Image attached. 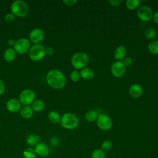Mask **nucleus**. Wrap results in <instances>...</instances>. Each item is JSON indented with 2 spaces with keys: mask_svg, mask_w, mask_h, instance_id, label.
Here are the masks:
<instances>
[{
  "mask_svg": "<svg viewBox=\"0 0 158 158\" xmlns=\"http://www.w3.org/2000/svg\"><path fill=\"white\" fill-rule=\"evenodd\" d=\"M46 80L48 85L56 89L63 88L66 84V79L64 74L57 69L50 70L46 74Z\"/></svg>",
  "mask_w": 158,
  "mask_h": 158,
  "instance_id": "f257e3e1",
  "label": "nucleus"
},
{
  "mask_svg": "<svg viewBox=\"0 0 158 158\" xmlns=\"http://www.w3.org/2000/svg\"><path fill=\"white\" fill-rule=\"evenodd\" d=\"M71 64L75 70L86 67L89 62L88 55L84 52H77L71 58Z\"/></svg>",
  "mask_w": 158,
  "mask_h": 158,
  "instance_id": "f03ea898",
  "label": "nucleus"
},
{
  "mask_svg": "<svg viewBox=\"0 0 158 158\" xmlns=\"http://www.w3.org/2000/svg\"><path fill=\"white\" fill-rule=\"evenodd\" d=\"M60 123L65 129L74 130L78 127L79 120L77 115L74 114L72 112H65L61 117Z\"/></svg>",
  "mask_w": 158,
  "mask_h": 158,
  "instance_id": "7ed1b4c3",
  "label": "nucleus"
},
{
  "mask_svg": "<svg viewBox=\"0 0 158 158\" xmlns=\"http://www.w3.org/2000/svg\"><path fill=\"white\" fill-rule=\"evenodd\" d=\"M11 12L17 17H24L29 12V8L27 3L22 0L14 1L10 6Z\"/></svg>",
  "mask_w": 158,
  "mask_h": 158,
  "instance_id": "20e7f679",
  "label": "nucleus"
},
{
  "mask_svg": "<svg viewBox=\"0 0 158 158\" xmlns=\"http://www.w3.org/2000/svg\"><path fill=\"white\" fill-rule=\"evenodd\" d=\"M45 49L44 46L41 44H34L28 51L30 59L34 62L41 60L46 55Z\"/></svg>",
  "mask_w": 158,
  "mask_h": 158,
  "instance_id": "39448f33",
  "label": "nucleus"
},
{
  "mask_svg": "<svg viewBox=\"0 0 158 158\" xmlns=\"http://www.w3.org/2000/svg\"><path fill=\"white\" fill-rule=\"evenodd\" d=\"M31 48V43L29 40L25 38H22L15 41L14 46V49L19 54H24L29 51Z\"/></svg>",
  "mask_w": 158,
  "mask_h": 158,
  "instance_id": "423d86ee",
  "label": "nucleus"
},
{
  "mask_svg": "<svg viewBox=\"0 0 158 158\" xmlns=\"http://www.w3.org/2000/svg\"><path fill=\"white\" fill-rule=\"evenodd\" d=\"M96 121L98 128L104 131L110 130L112 126V120L110 117L103 113L98 115Z\"/></svg>",
  "mask_w": 158,
  "mask_h": 158,
  "instance_id": "0eeeda50",
  "label": "nucleus"
},
{
  "mask_svg": "<svg viewBox=\"0 0 158 158\" xmlns=\"http://www.w3.org/2000/svg\"><path fill=\"white\" fill-rule=\"evenodd\" d=\"M35 99V92L30 89H25L19 94V101L24 106H29L32 104Z\"/></svg>",
  "mask_w": 158,
  "mask_h": 158,
  "instance_id": "6e6552de",
  "label": "nucleus"
},
{
  "mask_svg": "<svg viewBox=\"0 0 158 158\" xmlns=\"http://www.w3.org/2000/svg\"><path fill=\"white\" fill-rule=\"evenodd\" d=\"M136 14L138 19L144 22H149L152 19V10L151 8L148 6H141L139 7Z\"/></svg>",
  "mask_w": 158,
  "mask_h": 158,
  "instance_id": "1a4fd4ad",
  "label": "nucleus"
},
{
  "mask_svg": "<svg viewBox=\"0 0 158 158\" xmlns=\"http://www.w3.org/2000/svg\"><path fill=\"white\" fill-rule=\"evenodd\" d=\"M126 67L122 61L116 60L110 67V72L112 75L115 78H120L122 77L126 70Z\"/></svg>",
  "mask_w": 158,
  "mask_h": 158,
  "instance_id": "9d476101",
  "label": "nucleus"
},
{
  "mask_svg": "<svg viewBox=\"0 0 158 158\" xmlns=\"http://www.w3.org/2000/svg\"><path fill=\"white\" fill-rule=\"evenodd\" d=\"M44 33L43 30L40 28H35L31 30L29 34L30 41L34 44H40L44 40Z\"/></svg>",
  "mask_w": 158,
  "mask_h": 158,
  "instance_id": "9b49d317",
  "label": "nucleus"
},
{
  "mask_svg": "<svg viewBox=\"0 0 158 158\" xmlns=\"http://www.w3.org/2000/svg\"><path fill=\"white\" fill-rule=\"evenodd\" d=\"M21 105L20 101L17 99L12 98L6 102V108L8 111L12 113H15L21 109Z\"/></svg>",
  "mask_w": 158,
  "mask_h": 158,
  "instance_id": "f8f14e48",
  "label": "nucleus"
},
{
  "mask_svg": "<svg viewBox=\"0 0 158 158\" xmlns=\"http://www.w3.org/2000/svg\"><path fill=\"white\" fill-rule=\"evenodd\" d=\"M35 150L36 155L40 157H46L49 154V149L48 145L41 141L35 146Z\"/></svg>",
  "mask_w": 158,
  "mask_h": 158,
  "instance_id": "ddd939ff",
  "label": "nucleus"
},
{
  "mask_svg": "<svg viewBox=\"0 0 158 158\" xmlns=\"http://www.w3.org/2000/svg\"><path fill=\"white\" fill-rule=\"evenodd\" d=\"M143 88L138 83H134L131 85L128 89V93L130 96L133 98H138L143 94Z\"/></svg>",
  "mask_w": 158,
  "mask_h": 158,
  "instance_id": "4468645a",
  "label": "nucleus"
},
{
  "mask_svg": "<svg viewBox=\"0 0 158 158\" xmlns=\"http://www.w3.org/2000/svg\"><path fill=\"white\" fill-rule=\"evenodd\" d=\"M127 54V49L123 45L118 46L114 50V58L117 60L122 61V60L124 59L126 57Z\"/></svg>",
  "mask_w": 158,
  "mask_h": 158,
  "instance_id": "2eb2a0df",
  "label": "nucleus"
},
{
  "mask_svg": "<svg viewBox=\"0 0 158 158\" xmlns=\"http://www.w3.org/2000/svg\"><path fill=\"white\" fill-rule=\"evenodd\" d=\"M80 74L81 78H82L83 79L86 80H89L94 77V72L90 67H86L80 70Z\"/></svg>",
  "mask_w": 158,
  "mask_h": 158,
  "instance_id": "dca6fc26",
  "label": "nucleus"
},
{
  "mask_svg": "<svg viewBox=\"0 0 158 158\" xmlns=\"http://www.w3.org/2000/svg\"><path fill=\"white\" fill-rule=\"evenodd\" d=\"M16 56H17V52L14 49V48H7L4 51L3 54L4 59L8 62H10L14 60L16 58Z\"/></svg>",
  "mask_w": 158,
  "mask_h": 158,
  "instance_id": "f3484780",
  "label": "nucleus"
},
{
  "mask_svg": "<svg viewBox=\"0 0 158 158\" xmlns=\"http://www.w3.org/2000/svg\"><path fill=\"white\" fill-rule=\"evenodd\" d=\"M20 114L22 118L25 119H29L33 116V110L31 107L29 106H24L21 107V109L20 110Z\"/></svg>",
  "mask_w": 158,
  "mask_h": 158,
  "instance_id": "a211bd4d",
  "label": "nucleus"
},
{
  "mask_svg": "<svg viewBox=\"0 0 158 158\" xmlns=\"http://www.w3.org/2000/svg\"><path fill=\"white\" fill-rule=\"evenodd\" d=\"M48 120L54 124H58L60 122V116L59 112L56 110H52L48 113Z\"/></svg>",
  "mask_w": 158,
  "mask_h": 158,
  "instance_id": "6ab92c4d",
  "label": "nucleus"
},
{
  "mask_svg": "<svg viewBox=\"0 0 158 158\" xmlns=\"http://www.w3.org/2000/svg\"><path fill=\"white\" fill-rule=\"evenodd\" d=\"M27 143L31 146H35L38 143L41 142V138L36 135H29L27 138Z\"/></svg>",
  "mask_w": 158,
  "mask_h": 158,
  "instance_id": "aec40b11",
  "label": "nucleus"
},
{
  "mask_svg": "<svg viewBox=\"0 0 158 158\" xmlns=\"http://www.w3.org/2000/svg\"><path fill=\"white\" fill-rule=\"evenodd\" d=\"M31 108L33 110V112H40L42 111L44 108V102L41 99H36L33 101L32 103Z\"/></svg>",
  "mask_w": 158,
  "mask_h": 158,
  "instance_id": "412c9836",
  "label": "nucleus"
},
{
  "mask_svg": "<svg viewBox=\"0 0 158 158\" xmlns=\"http://www.w3.org/2000/svg\"><path fill=\"white\" fill-rule=\"evenodd\" d=\"M98 117V114L96 110H89L86 112L85 115V118L86 120L89 122H93L96 120Z\"/></svg>",
  "mask_w": 158,
  "mask_h": 158,
  "instance_id": "4be33fe9",
  "label": "nucleus"
},
{
  "mask_svg": "<svg viewBox=\"0 0 158 158\" xmlns=\"http://www.w3.org/2000/svg\"><path fill=\"white\" fill-rule=\"evenodd\" d=\"M148 49L151 54L158 55V40L151 41L148 46Z\"/></svg>",
  "mask_w": 158,
  "mask_h": 158,
  "instance_id": "5701e85b",
  "label": "nucleus"
},
{
  "mask_svg": "<svg viewBox=\"0 0 158 158\" xmlns=\"http://www.w3.org/2000/svg\"><path fill=\"white\" fill-rule=\"evenodd\" d=\"M139 4L140 1L139 0H127L125 2L127 8L130 10H133L137 9Z\"/></svg>",
  "mask_w": 158,
  "mask_h": 158,
  "instance_id": "b1692460",
  "label": "nucleus"
},
{
  "mask_svg": "<svg viewBox=\"0 0 158 158\" xmlns=\"http://www.w3.org/2000/svg\"><path fill=\"white\" fill-rule=\"evenodd\" d=\"M23 156L24 158H35L36 156L35 148H27L23 151Z\"/></svg>",
  "mask_w": 158,
  "mask_h": 158,
  "instance_id": "393cba45",
  "label": "nucleus"
},
{
  "mask_svg": "<svg viewBox=\"0 0 158 158\" xmlns=\"http://www.w3.org/2000/svg\"><path fill=\"white\" fill-rule=\"evenodd\" d=\"M156 30L152 27H148L144 31V36L148 40H152L156 36Z\"/></svg>",
  "mask_w": 158,
  "mask_h": 158,
  "instance_id": "a878e982",
  "label": "nucleus"
},
{
  "mask_svg": "<svg viewBox=\"0 0 158 158\" xmlns=\"http://www.w3.org/2000/svg\"><path fill=\"white\" fill-rule=\"evenodd\" d=\"M91 158H106V154L101 149H97L93 151Z\"/></svg>",
  "mask_w": 158,
  "mask_h": 158,
  "instance_id": "bb28decb",
  "label": "nucleus"
},
{
  "mask_svg": "<svg viewBox=\"0 0 158 158\" xmlns=\"http://www.w3.org/2000/svg\"><path fill=\"white\" fill-rule=\"evenodd\" d=\"M70 80L73 82L78 81L81 78L80 72L77 70H73L70 73Z\"/></svg>",
  "mask_w": 158,
  "mask_h": 158,
  "instance_id": "cd10ccee",
  "label": "nucleus"
},
{
  "mask_svg": "<svg viewBox=\"0 0 158 158\" xmlns=\"http://www.w3.org/2000/svg\"><path fill=\"white\" fill-rule=\"evenodd\" d=\"M112 148V143L109 140L104 141L101 144V149L105 151H110Z\"/></svg>",
  "mask_w": 158,
  "mask_h": 158,
  "instance_id": "c85d7f7f",
  "label": "nucleus"
},
{
  "mask_svg": "<svg viewBox=\"0 0 158 158\" xmlns=\"http://www.w3.org/2000/svg\"><path fill=\"white\" fill-rule=\"evenodd\" d=\"M15 19V16L12 13H8L6 15L5 17H4V20L5 21L8 23H12L13 22Z\"/></svg>",
  "mask_w": 158,
  "mask_h": 158,
  "instance_id": "c756f323",
  "label": "nucleus"
},
{
  "mask_svg": "<svg viewBox=\"0 0 158 158\" xmlns=\"http://www.w3.org/2000/svg\"><path fill=\"white\" fill-rule=\"evenodd\" d=\"M122 62H123V64L125 65V67L131 66L133 64V62L132 58L130 57H125Z\"/></svg>",
  "mask_w": 158,
  "mask_h": 158,
  "instance_id": "7c9ffc66",
  "label": "nucleus"
},
{
  "mask_svg": "<svg viewBox=\"0 0 158 158\" xmlns=\"http://www.w3.org/2000/svg\"><path fill=\"white\" fill-rule=\"evenodd\" d=\"M54 52H55V49L54 48L51 46L48 47L45 49V53L48 56H52L54 54Z\"/></svg>",
  "mask_w": 158,
  "mask_h": 158,
  "instance_id": "2f4dec72",
  "label": "nucleus"
},
{
  "mask_svg": "<svg viewBox=\"0 0 158 158\" xmlns=\"http://www.w3.org/2000/svg\"><path fill=\"white\" fill-rule=\"evenodd\" d=\"M122 2V0H109V3L114 7L118 6Z\"/></svg>",
  "mask_w": 158,
  "mask_h": 158,
  "instance_id": "473e14b6",
  "label": "nucleus"
},
{
  "mask_svg": "<svg viewBox=\"0 0 158 158\" xmlns=\"http://www.w3.org/2000/svg\"><path fill=\"white\" fill-rule=\"evenodd\" d=\"M63 2L67 6H72L77 2V0H64Z\"/></svg>",
  "mask_w": 158,
  "mask_h": 158,
  "instance_id": "72a5a7b5",
  "label": "nucleus"
},
{
  "mask_svg": "<svg viewBox=\"0 0 158 158\" xmlns=\"http://www.w3.org/2000/svg\"><path fill=\"white\" fill-rule=\"evenodd\" d=\"M6 90V86L4 84V82L0 79V95L2 94Z\"/></svg>",
  "mask_w": 158,
  "mask_h": 158,
  "instance_id": "f704fd0d",
  "label": "nucleus"
},
{
  "mask_svg": "<svg viewBox=\"0 0 158 158\" xmlns=\"http://www.w3.org/2000/svg\"><path fill=\"white\" fill-rule=\"evenodd\" d=\"M152 20L154 23H156V24H158V11H157L153 14Z\"/></svg>",
  "mask_w": 158,
  "mask_h": 158,
  "instance_id": "c9c22d12",
  "label": "nucleus"
},
{
  "mask_svg": "<svg viewBox=\"0 0 158 158\" xmlns=\"http://www.w3.org/2000/svg\"><path fill=\"white\" fill-rule=\"evenodd\" d=\"M15 41H14L13 39H10L7 41V44L9 46H13L14 47V46L15 44Z\"/></svg>",
  "mask_w": 158,
  "mask_h": 158,
  "instance_id": "e433bc0d",
  "label": "nucleus"
},
{
  "mask_svg": "<svg viewBox=\"0 0 158 158\" xmlns=\"http://www.w3.org/2000/svg\"><path fill=\"white\" fill-rule=\"evenodd\" d=\"M57 143H58V141H57V140L56 139V138H53L51 139V144H52L53 146H56V145H57Z\"/></svg>",
  "mask_w": 158,
  "mask_h": 158,
  "instance_id": "4c0bfd02",
  "label": "nucleus"
}]
</instances>
